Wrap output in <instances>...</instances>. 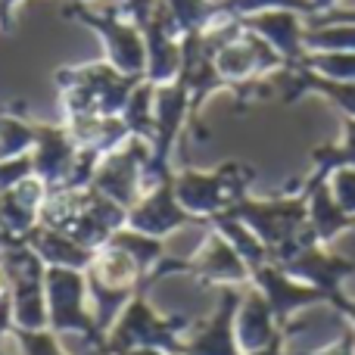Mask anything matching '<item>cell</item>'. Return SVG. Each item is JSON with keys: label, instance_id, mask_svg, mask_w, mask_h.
<instances>
[{"label": "cell", "instance_id": "obj_1", "mask_svg": "<svg viewBox=\"0 0 355 355\" xmlns=\"http://www.w3.org/2000/svg\"><path fill=\"white\" fill-rule=\"evenodd\" d=\"M141 75H125L110 62H87V66L60 69L56 87L62 97V110L69 119H116L125 112Z\"/></svg>", "mask_w": 355, "mask_h": 355}, {"label": "cell", "instance_id": "obj_2", "mask_svg": "<svg viewBox=\"0 0 355 355\" xmlns=\"http://www.w3.org/2000/svg\"><path fill=\"white\" fill-rule=\"evenodd\" d=\"M44 293H47V327L56 337H81L94 346L97 355H106V334L100 331L87 296V277L78 268L47 265L44 271Z\"/></svg>", "mask_w": 355, "mask_h": 355}, {"label": "cell", "instance_id": "obj_3", "mask_svg": "<svg viewBox=\"0 0 355 355\" xmlns=\"http://www.w3.org/2000/svg\"><path fill=\"white\" fill-rule=\"evenodd\" d=\"M184 327H187V318H181V315L162 318L147 302V293H137L106 334V355H119L125 349H137V346H153V349L175 355L184 346Z\"/></svg>", "mask_w": 355, "mask_h": 355}, {"label": "cell", "instance_id": "obj_4", "mask_svg": "<svg viewBox=\"0 0 355 355\" xmlns=\"http://www.w3.org/2000/svg\"><path fill=\"white\" fill-rule=\"evenodd\" d=\"M62 16L87 25L103 41L106 62L110 66H116L125 75H141L144 78V72H147V44H144V31L131 19H122L116 10L97 12L87 3H75V0L66 6Z\"/></svg>", "mask_w": 355, "mask_h": 355}, {"label": "cell", "instance_id": "obj_5", "mask_svg": "<svg viewBox=\"0 0 355 355\" xmlns=\"http://www.w3.org/2000/svg\"><path fill=\"white\" fill-rule=\"evenodd\" d=\"M147 159H150V144L131 137L125 147L103 156L97 175H94V187L100 193H106L110 200L122 202L125 209H131L144 193V168H147Z\"/></svg>", "mask_w": 355, "mask_h": 355}, {"label": "cell", "instance_id": "obj_6", "mask_svg": "<svg viewBox=\"0 0 355 355\" xmlns=\"http://www.w3.org/2000/svg\"><path fill=\"white\" fill-rule=\"evenodd\" d=\"M187 221H196V218L178 202L175 175H168L166 181L147 187L141 193V200L128 209V227L150 234V237H162V240L172 231H178V227H184Z\"/></svg>", "mask_w": 355, "mask_h": 355}, {"label": "cell", "instance_id": "obj_7", "mask_svg": "<svg viewBox=\"0 0 355 355\" xmlns=\"http://www.w3.org/2000/svg\"><path fill=\"white\" fill-rule=\"evenodd\" d=\"M75 159H78V144L72 141L66 125H37L35 122L31 166H35V178L47 190L66 187Z\"/></svg>", "mask_w": 355, "mask_h": 355}, {"label": "cell", "instance_id": "obj_8", "mask_svg": "<svg viewBox=\"0 0 355 355\" xmlns=\"http://www.w3.org/2000/svg\"><path fill=\"white\" fill-rule=\"evenodd\" d=\"M144 44H147V72L144 78L153 85H168L181 75V62H184V50H181V37L175 35V28L168 25L162 6H156L153 19L144 25Z\"/></svg>", "mask_w": 355, "mask_h": 355}, {"label": "cell", "instance_id": "obj_9", "mask_svg": "<svg viewBox=\"0 0 355 355\" xmlns=\"http://www.w3.org/2000/svg\"><path fill=\"white\" fill-rule=\"evenodd\" d=\"M240 25L246 31H252V35H259L262 41H268L290 66L306 56V28L300 25V12L265 10V12H256V16H243Z\"/></svg>", "mask_w": 355, "mask_h": 355}, {"label": "cell", "instance_id": "obj_10", "mask_svg": "<svg viewBox=\"0 0 355 355\" xmlns=\"http://www.w3.org/2000/svg\"><path fill=\"white\" fill-rule=\"evenodd\" d=\"M237 293L231 287L221 290V306L212 318L206 321L193 340L181 346L184 355H237V327H234V315H237Z\"/></svg>", "mask_w": 355, "mask_h": 355}, {"label": "cell", "instance_id": "obj_11", "mask_svg": "<svg viewBox=\"0 0 355 355\" xmlns=\"http://www.w3.org/2000/svg\"><path fill=\"white\" fill-rule=\"evenodd\" d=\"M25 243L44 259V265H60V268H78V271H85L91 265L94 252H97V250L81 246L66 231H56V227H47V225H37L25 237Z\"/></svg>", "mask_w": 355, "mask_h": 355}, {"label": "cell", "instance_id": "obj_12", "mask_svg": "<svg viewBox=\"0 0 355 355\" xmlns=\"http://www.w3.org/2000/svg\"><path fill=\"white\" fill-rule=\"evenodd\" d=\"M187 271H193V275H202L206 281H243L246 275H250V268H246L243 256H240L237 250H234L231 243H227L221 234H215V237H209L206 250L200 252V256H193V262H187Z\"/></svg>", "mask_w": 355, "mask_h": 355}, {"label": "cell", "instance_id": "obj_13", "mask_svg": "<svg viewBox=\"0 0 355 355\" xmlns=\"http://www.w3.org/2000/svg\"><path fill=\"white\" fill-rule=\"evenodd\" d=\"M271 318H275V312H271L268 300L252 293L237 315V343L243 346L246 352H256V349H262V346H268L271 340H275Z\"/></svg>", "mask_w": 355, "mask_h": 355}, {"label": "cell", "instance_id": "obj_14", "mask_svg": "<svg viewBox=\"0 0 355 355\" xmlns=\"http://www.w3.org/2000/svg\"><path fill=\"white\" fill-rule=\"evenodd\" d=\"M35 150V122L12 110H0V159H19Z\"/></svg>", "mask_w": 355, "mask_h": 355}, {"label": "cell", "instance_id": "obj_15", "mask_svg": "<svg viewBox=\"0 0 355 355\" xmlns=\"http://www.w3.org/2000/svg\"><path fill=\"white\" fill-rule=\"evenodd\" d=\"M221 12L234 19L256 16L265 10H293V12H315V0H218Z\"/></svg>", "mask_w": 355, "mask_h": 355}, {"label": "cell", "instance_id": "obj_16", "mask_svg": "<svg viewBox=\"0 0 355 355\" xmlns=\"http://www.w3.org/2000/svg\"><path fill=\"white\" fill-rule=\"evenodd\" d=\"M12 340L19 343V355H69L50 327L47 331H19V327H12Z\"/></svg>", "mask_w": 355, "mask_h": 355}, {"label": "cell", "instance_id": "obj_17", "mask_svg": "<svg viewBox=\"0 0 355 355\" xmlns=\"http://www.w3.org/2000/svg\"><path fill=\"white\" fill-rule=\"evenodd\" d=\"M22 0H0V31H12V19H16V6Z\"/></svg>", "mask_w": 355, "mask_h": 355}, {"label": "cell", "instance_id": "obj_18", "mask_svg": "<svg viewBox=\"0 0 355 355\" xmlns=\"http://www.w3.org/2000/svg\"><path fill=\"white\" fill-rule=\"evenodd\" d=\"M250 355H281V337H275L268 346H262V349L250 352Z\"/></svg>", "mask_w": 355, "mask_h": 355}, {"label": "cell", "instance_id": "obj_19", "mask_svg": "<svg viewBox=\"0 0 355 355\" xmlns=\"http://www.w3.org/2000/svg\"><path fill=\"white\" fill-rule=\"evenodd\" d=\"M334 0H315V10H321V6H331Z\"/></svg>", "mask_w": 355, "mask_h": 355}, {"label": "cell", "instance_id": "obj_20", "mask_svg": "<svg viewBox=\"0 0 355 355\" xmlns=\"http://www.w3.org/2000/svg\"><path fill=\"white\" fill-rule=\"evenodd\" d=\"M75 3H87V0H75Z\"/></svg>", "mask_w": 355, "mask_h": 355}, {"label": "cell", "instance_id": "obj_21", "mask_svg": "<svg viewBox=\"0 0 355 355\" xmlns=\"http://www.w3.org/2000/svg\"><path fill=\"white\" fill-rule=\"evenodd\" d=\"M175 355H184V352H175Z\"/></svg>", "mask_w": 355, "mask_h": 355}]
</instances>
